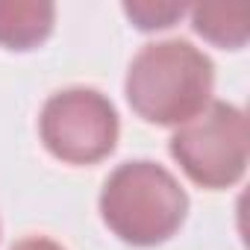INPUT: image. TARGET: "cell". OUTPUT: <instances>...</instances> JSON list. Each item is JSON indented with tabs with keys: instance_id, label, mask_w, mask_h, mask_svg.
<instances>
[{
	"instance_id": "obj_1",
	"label": "cell",
	"mask_w": 250,
	"mask_h": 250,
	"mask_svg": "<svg viewBox=\"0 0 250 250\" xmlns=\"http://www.w3.org/2000/svg\"><path fill=\"white\" fill-rule=\"evenodd\" d=\"M215 65L183 39L153 42L130 62L124 91L133 112L159 127H183L212 103Z\"/></svg>"
},
{
	"instance_id": "obj_2",
	"label": "cell",
	"mask_w": 250,
	"mask_h": 250,
	"mask_svg": "<svg viewBox=\"0 0 250 250\" xmlns=\"http://www.w3.org/2000/svg\"><path fill=\"white\" fill-rule=\"evenodd\" d=\"M188 194L177 177L147 159L118 165L100 191L103 224L133 247L168 241L186 221Z\"/></svg>"
},
{
	"instance_id": "obj_3",
	"label": "cell",
	"mask_w": 250,
	"mask_h": 250,
	"mask_svg": "<svg viewBox=\"0 0 250 250\" xmlns=\"http://www.w3.org/2000/svg\"><path fill=\"white\" fill-rule=\"evenodd\" d=\"M171 156L186 177L203 188H229L244 177L250 133L247 115L224 100H212L197 118L171 136Z\"/></svg>"
},
{
	"instance_id": "obj_4",
	"label": "cell",
	"mask_w": 250,
	"mask_h": 250,
	"mask_svg": "<svg viewBox=\"0 0 250 250\" xmlns=\"http://www.w3.org/2000/svg\"><path fill=\"white\" fill-rule=\"evenodd\" d=\"M39 133L50 156L68 165H97L118 145V112L94 88H65L47 97Z\"/></svg>"
},
{
	"instance_id": "obj_5",
	"label": "cell",
	"mask_w": 250,
	"mask_h": 250,
	"mask_svg": "<svg viewBox=\"0 0 250 250\" xmlns=\"http://www.w3.org/2000/svg\"><path fill=\"white\" fill-rule=\"evenodd\" d=\"M56 6L47 0H0V44L6 50H33L53 33Z\"/></svg>"
},
{
	"instance_id": "obj_6",
	"label": "cell",
	"mask_w": 250,
	"mask_h": 250,
	"mask_svg": "<svg viewBox=\"0 0 250 250\" xmlns=\"http://www.w3.org/2000/svg\"><path fill=\"white\" fill-rule=\"evenodd\" d=\"M191 27L200 39L224 50H241L250 36L247 3H197L188 9Z\"/></svg>"
},
{
	"instance_id": "obj_7",
	"label": "cell",
	"mask_w": 250,
	"mask_h": 250,
	"mask_svg": "<svg viewBox=\"0 0 250 250\" xmlns=\"http://www.w3.org/2000/svg\"><path fill=\"white\" fill-rule=\"evenodd\" d=\"M124 12L139 30H168L188 12V6L171 0H127Z\"/></svg>"
},
{
	"instance_id": "obj_8",
	"label": "cell",
	"mask_w": 250,
	"mask_h": 250,
	"mask_svg": "<svg viewBox=\"0 0 250 250\" xmlns=\"http://www.w3.org/2000/svg\"><path fill=\"white\" fill-rule=\"evenodd\" d=\"M12 250H65V247H62V244H56L53 238L33 235V238H24V241H18Z\"/></svg>"
}]
</instances>
